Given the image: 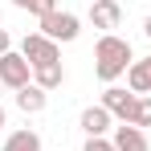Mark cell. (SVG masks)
I'll use <instances>...</instances> for the list:
<instances>
[{"instance_id": "5b68a950", "label": "cell", "mask_w": 151, "mask_h": 151, "mask_svg": "<svg viewBox=\"0 0 151 151\" xmlns=\"http://www.w3.org/2000/svg\"><path fill=\"white\" fill-rule=\"evenodd\" d=\"M135 102H139V94H127L123 86H106V90H102V106H106L110 119H119V123H131Z\"/></svg>"}, {"instance_id": "9c48e42d", "label": "cell", "mask_w": 151, "mask_h": 151, "mask_svg": "<svg viewBox=\"0 0 151 151\" xmlns=\"http://www.w3.org/2000/svg\"><path fill=\"white\" fill-rule=\"evenodd\" d=\"M49 106V90H41L37 82H29L25 90H17V110L21 114H41Z\"/></svg>"}, {"instance_id": "5bb4252c", "label": "cell", "mask_w": 151, "mask_h": 151, "mask_svg": "<svg viewBox=\"0 0 151 151\" xmlns=\"http://www.w3.org/2000/svg\"><path fill=\"white\" fill-rule=\"evenodd\" d=\"M17 8H25V12H33L37 21L41 17H49V12H57V0H12Z\"/></svg>"}, {"instance_id": "7c38bea8", "label": "cell", "mask_w": 151, "mask_h": 151, "mask_svg": "<svg viewBox=\"0 0 151 151\" xmlns=\"http://www.w3.org/2000/svg\"><path fill=\"white\" fill-rule=\"evenodd\" d=\"M4 151H41V135L37 131H12L8 139H4Z\"/></svg>"}, {"instance_id": "30bf717a", "label": "cell", "mask_w": 151, "mask_h": 151, "mask_svg": "<svg viewBox=\"0 0 151 151\" xmlns=\"http://www.w3.org/2000/svg\"><path fill=\"white\" fill-rule=\"evenodd\" d=\"M127 90H131V94H151V57H135V61H131Z\"/></svg>"}, {"instance_id": "9a60e30c", "label": "cell", "mask_w": 151, "mask_h": 151, "mask_svg": "<svg viewBox=\"0 0 151 151\" xmlns=\"http://www.w3.org/2000/svg\"><path fill=\"white\" fill-rule=\"evenodd\" d=\"M82 151H119V147H114L110 139H86V147H82Z\"/></svg>"}, {"instance_id": "52a82bcc", "label": "cell", "mask_w": 151, "mask_h": 151, "mask_svg": "<svg viewBox=\"0 0 151 151\" xmlns=\"http://www.w3.org/2000/svg\"><path fill=\"white\" fill-rule=\"evenodd\" d=\"M110 123H114V119H110V110H106V106H86V110H82V131H86V139H106V131H110Z\"/></svg>"}, {"instance_id": "ba28073f", "label": "cell", "mask_w": 151, "mask_h": 151, "mask_svg": "<svg viewBox=\"0 0 151 151\" xmlns=\"http://www.w3.org/2000/svg\"><path fill=\"white\" fill-rule=\"evenodd\" d=\"M110 143H114L119 151H151V143H147V131H139V127H131V123L114 127Z\"/></svg>"}, {"instance_id": "277c9868", "label": "cell", "mask_w": 151, "mask_h": 151, "mask_svg": "<svg viewBox=\"0 0 151 151\" xmlns=\"http://www.w3.org/2000/svg\"><path fill=\"white\" fill-rule=\"evenodd\" d=\"M0 82H4V90H25L33 82V65L25 61V53H4L0 57Z\"/></svg>"}, {"instance_id": "d6986e66", "label": "cell", "mask_w": 151, "mask_h": 151, "mask_svg": "<svg viewBox=\"0 0 151 151\" xmlns=\"http://www.w3.org/2000/svg\"><path fill=\"white\" fill-rule=\"evenodd\" d=\"M0 94H4V82H0Z\"/></svg>"}, {"instance_id": "2e32d148", "label": "cell", "mask_w": 151, "mask_h": 151, "mask_svg": "<svg viewBox=\"0 0 151 151\" xmlns=\"http://www.w3.org/2000/svg\"><path fill=\"white\" fill-rule=\"evenodd\" d=\"M4 53H12V37H8V29H0V57Z\"/></svg>"}, {"instance_id": "8fae6325", "label": "cell", "mask_w": 151, "mask_h": 151, "mask_svg": "<svg viewBox=\"0 0 151 151\" xmlns=\"http://www.w3.org/2000/svg\"><path fill=\"white\" fill-rule=\"evenodd\" d=\"M33 82H37L41 90H57V86H65V70H61V61H53V65H37V70H33Z\"/></svg>"}, {"instance_id": "8992f818", "label": "cell", "mask_w": 151, "mask_h": 151, "mask_svg": "<svg viewBox=\"0 0 151 151\" xmlns=\"http://www.w3.org/2000/svg\"><path fill=\"white\" fill-rule=\"evenodd\" d=\"M90 25L110 33V29L123 25V4L119 0H90Z\"/></svg>"}, {"instance_id": "ac0fdd59", "label": "cell", "mask_w": 151, "mask_h": 151, "mask_svg": "<svg viewBox=\"0 0 151 151\" xmlns=\"http://www.w3.org/2000/svg\"><path fill=\"white\" fill-rule=\"evenodd\" d=\"M0 131H4V106H0Z\"/></svg>"}, {"instance_id": "6da1fadb", "label": "cell", "mask_w": 151, "mask_h": 151, "mask_svg": "<svg viewBox=\"0 0 151 151\" xmlns=\"http://www.w3.org/2000/svg\"><path fill=\"white\" fill-rule=\"evenodd\" d=\"M131 61H135V53H131L127 37H119V33H102L98 37V45H94V74L106 86H114V78H123L131 70Z\"/></svg>"}, {"instance_id": "4fadbf2b", "label": "cell", "mask_w": 151, "mask_h": 151, "mask_svg": "<svg viewBox=\"0 0 151 151\" xmlns=\"http://www.w3.org/2000/svg\"><path fill=\"white\" fill-rule=\"evenodd\" d=\"M131 127H139V131H147V127H151V94H139L135 110H131Z\"/></svg>"}, {"instance_id": "7a4b0ae2", "label": "cell", "mask_w": 151, "mask_h": 151, "mask_svg": "<svg viewBox=\"0 0 151 151\" xmlns=\"http://www.w3.org/2000/svg\"><path fill=\"white\" fill-rule=\"evenodd\" d=\"M37 33H45V37L57 41V45H70V41H78V33H82V21H78L74 12L57 8L49 17H41V29H37Z\"/></svg>"}, {"instance_id": "3957f363", "label": "cell", "mask_w": 151, "mask_h": 151, "mask_svg": "<svg viewBox=\"0 0 151 151\" xmlns=\"http://www.w3.org/2000/svg\"><path fill=\"white\" fill-rule=\"evenodd\" d=\"M21 53H25V61L37 70V65H53V61H61V45L49 41L45 33H29L25 41H21Z\"/></svg>"}, {"instance_id": "e0dca14e", "label": "cell", "mask_w": 151, "mask_h": 151, "mask_svg": "<svg viewBox=\"0 0 151 151\" xmlns=\"http://www.w3.org/2000/svg\"><path fill=\"white\" fill-rule=\"evenodd\" d=\"M143 33H147V37H151V17H147V21H143Z\"/></svg>"}]
</instances>
